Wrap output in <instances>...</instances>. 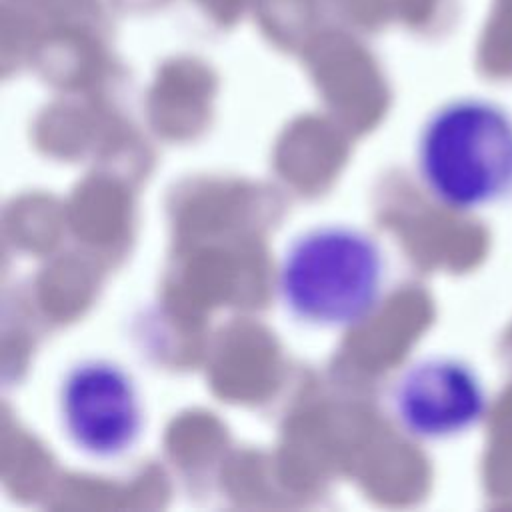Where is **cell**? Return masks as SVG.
Instances as JSON below:
<instances>
[{
  "label": "cell",
  "mask_w": 512,
  "mask_h": 512,
  "mask_svg": "<svg viewBox=\"0 0 512 512\" xmlns=\"http://www.w3.org/2000/svg\"><path fill=\"white\" fill-rule=\"evenodd\" d=\"M384 276V254L372 234L344 224L314 226L286 246L278 296L308 326L350 328L378 308Z\"/></svg>",
  "instance_id": "1"
},
{
  "label": "cell",
  "mask_w": 512,
  "mask_h": 512,
  "mask_svg": "<svg viewBox=\"0 0 512 512\" xmlns=\"http://www.w3.org/2000/svg\"><path fill=\"white\" fill-rule=\"evenodd\" d=\"M58 406L68 440L92 458H120L142 434L144 414L136 382L116 362H76L62 380Z\"/></svg>",
  "instance_id": "3"
},
{
  "label": "cell",
  "mask_w": 512,
  "mask_h": 512,
  "mask_svg": "<svg viewBox=\"0 0 512 512\" xmlns=\"http://www.w3.org/2000/svg\"><path fill=\"white\" fill-rule=\"evenodd\" d=\"M416 168L428 194L450 210H480L508 198L512 116L482 98L440 106L420 130Z\"/></svg>",
  "instance_id": "2"
},
{
  "label": "cell",
  "mask_w": 512,
  "mask_h": 512,
  "mask_svg": "<svg viewBox=\"0 0 512 512\" xmlns=\"http://www.w3.org/2000/svg\"><path fill=\"white\" fill-rule=\"evenodd\" d=\"M390 406L408 436L440 442L478 426L488 410V394L466 362L426 356L398 374L390 388Z\"/></svg>",
  "instance_id": "4"
}]
</instances>
